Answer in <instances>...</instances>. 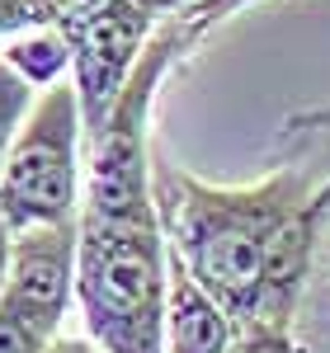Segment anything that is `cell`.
I'll return each mask as SVG.
<instances>
[{"label":"cell","mask_w":330,"mask_h":353,"mask_svg":"<svg viewBox=\"0 0 330 353\" xmlns=\"http://www.w3.org/2000/svg\"><path fill=\"white\" fill-rule=\"evenodd\" d=\"M156 208L170 250L236 325H293L330 221V104L293 113L250 184H208L156 151Z\"/></svg>","instance_id":"cell-1"},{"label":"cell","mask_w":330,"mask_h":353,"mask_svg":"<svg viewBox=\"0 0 330 353\" xmlns=\"http://www.w3.org/2000/svg\"><path fill=\"white\" fill-rule=\"evenodd\" d=\"M170 241L161 208L133 217H81L76 306L104 353H165Z\"/></svg>","instance_id":"cell-2"},{"label":"cell","mask_w":330,"mask_h":353,"mask_svg":"<svg viewBox=\"0 0 330 353\" xmlns=\"http://www.w3.org/2000/svg\"><path fill=\"white\" fill-rule=\"evenodd\" d=\"M85 128L81 90L71 76L38 90L24 128L14 137L5 170H0V212L14 231L43 221H76L85 203Z\"/></svg>","instance_id":"cell-3"},{"label":"cell","mask_w":330,"mask_h":353,"mask_svg":"<svg viewBox=\"0 0 330 353\" xmlns=\"http://www.w3.org/2000/svg\"><path fill=\"white\" fill-rule=\"evenodd\" d=\"M161 24L156 10H146L142 0H90L81 5L76 19H66L71 33V81L81 90V109L90 137L99 132V123L109 118L118 90L128 85L137 66L142 48L151 43V33Z\"/></svg>","instance_id":"cell-4"},{"label":"cell","mask_w":330,"mask_h":353,"mask_svg":"<svg viewBox=\"0 0 330 353\" xmlns=\"http://www.w3.org/2000/svg\"><path fill=\"white\" fill-rule=\"evenodd\" d=\"M76 264H81V217L24 226L14 231V259L0 301L43 334H61V321L76 306Z\"/></svg>","instance_id":"cell-5"},{"label":"cell","mask_w":330,"mask_h":353,"mask_svg":"<svg viewBox=\"0 0 330 353\" xmlns=\"http://www.w3.org/2000/svg\"><path fill=\"white\" fill-rule=\"evenodd\" d=\"M241 325L170 250V301H165V353H236Z\"/></svg>","instance_id":"cell-6"},{"label":"cell","mask_w":330,"mask_h":353,"mask_svg":"<svg viewBox=\"0 0 330 353\" xmlns=\"http://www.w3.org/2000/svg\"><path fill=\"white\" fill-rule=\"evenodd\" d=\"M0 57H5L33 90H48V85H57L61 76H71L76 48H71L66 24H33V28L10 33V38L0 43Z\"/></svg>","instance_id":"cell-7"},{"label":"cell","mask_w":330,"mask_h":353,"mask_svg":"<svg viewBox=\"0 0 330 353\" xmlns=\"http://www.w3.org/2000/svg\"><path fill=\"white\" fill-rule=\"evenodd\" d=\"M293 334H298L302 353H330V221L321 231V250H316L307 292L293 316Z\"/></svg>","instance_id":"cell-8"},{"label":"cell","mask_w":330,"mask_h":353,"mask_svg":"<svg viewBox=\"0 0 330 353\" xmlns=\"http://www.w3.org/2000/svg\"><path fill=\"white\" fill-rule=\"evenodd\" d=\"M33 99H38V90L0 57V170H5V156H10V146H14V137L24 128L28 109H33Z\"/></svg>","instance_id":"cell-9"},{"label":"cell","mask_w":330,"mask_h":353,"mask_svg":"<svg viewBox=\"0 0 330 353\" xmlns=\"http://www.w3.org/2000/svg\"><path fill=\"white\" fill-rule=\"evenodd\" d=\"M33 24H61V0H0V43Z\"/></svg>","instance_id":"cell-10"},{"label":"cell","mask_w":330,"mask_h":353,"mask_svg":"<svg viewBox=\"0 0 330 353\" xmlns=\"http://www.w3.org/2000/svg\"><path fill=\"white\" fill-rule=\"evenodd\" d=\"M52 334H43L38 325H28L19 311H10L0 301V353H43Z\"/></svg>","instance_id":"cell-11"},{"label":"cell","mask_w":330,"mask_h":353,"mask_svg":"<svg viewBox=\"0 0 330 353\" xmlns=\"http://www.w3.org/2000/svg\"><path fill=\"white\" fill-rule=\"evenodd\" d=\"M236 353H302L293 325H241Z\"/></svg>","instance_id":"cell-12"},{"label":"cell","mask_w":330,"mask_h":353,"mask_svg":"<svg viewBox=\"0 0 330 353\" xmlns=\"http://www.w3.org/2000/svg\"><path fill=\"white\" fill-rule=\"evenodd\" d=\"M43 353H104V344H95L90 334H52Z\"/></svg>","instance_id":"cell-13"},{"label":"cell","mask_w":330,"mask_h":353,"mask_svg":"<svg viewBox=\"0 0 330 353\" xmlns=\"http://www.w3.org/2000/svg\"><path fill=\"white\" fill-rule=\"evenodd\" d=\"M10 259H14V226L0 212V297H5V283H10Z\"/></svg>","instance_id":"cell-14"}]
</instances>
